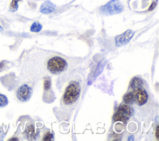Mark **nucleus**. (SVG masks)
<instances>
[{
    "instance_id": "nucleus-14",
    "label": "nucleus",
    "mask_w": 159,
    "mask_h": 141,
    "mask_svg": "<svg viewBox=\"0 0 159 141\" xmlns=\"http://www.w3.org/2000/svg\"><path fill=\"white\" fill-rule=\"evenodd\" d=\"M9 101L7 96L0 93V108L4 107L8 104Z\"/></svg>"
},
{
    "instance_id": "nucleus-16",
    "label": "nucleus",
    "mask_w": 159,
    "mask_h": 141,
    "mask_svg": "<svg viewBox=\"0 0 159 141\" xmlns=\"http://www.w3.org/2000/svg\"><path fill=\"white\" fill-rule=\"evenodd\" d=\"M51 87V80L48 78H47L44 80L43 81V88L45 91L50 89Z\"/></svg>"
},
{
    "instance_id": "nucleus-6",
    "label": "nucleus",
    "mask_w": 159,
    "mask_h": 141,
    "mask_svg": "<svg viewBox=\"0 0 159 141\" xmlns=\"http://www.w3.org/2000/svg\"><path fill=\"white\" fill-rule=\"evenodd\" d=\"M135 32L131 29H128L124 33L115 37V45L117 47H120L127 44L133 37Z\"/></svg>"
},
{
    "instance_id": "nucleus-8",
    "label": "nucleus",
    "mask_w": 159,
    "mask_h": 141,
    "mask_svg": "<svg viewBox=\"0 0 159 141\" xmlns=\"http://www.w3.org/2000/svg\"><path fill=\"white\" fill-rule=\"evenodd\" d=\"M56 9L55 5L50 1H45L40 7V12L42 14H48L53 12Z\"/></svg>"
},
{
    "instance_id": "nucleus-9",
    "label": "nucleus",
    "mask_w": 159,
    "mask_h": 141,
    "mask_svg": "<svg viewBox=\"0 0 159 141\" xmlns=\"http://www.w3.org/2000/svg\"><path fill=\"white\" fill-rule=\"evenodd\" d=\"M24 134L27 139L32 140L35 139L38 135V132L35 131V127L33 125H29L26 127L24 131Z\"/></svg>"
},
{
    "instance_id": "nucleus-4",
    "label": "nucleus",
    "mask_w": 159,
    "mask_h": 141,
    "mask_svg": "<svg viewBox=\"0 0 159 141\" xmlns=\"http://www.w3.org/2000/svg\"><path fill=\"white\" fill-rule=\"evenodd\" d=\"M134 112L133 108L128 104H122L117 109L113 116V120L115 122L120 121L125 122L128 121Z\"/></svg>"
},
{
    "instance_id": "nucleus-11",
    "label": "nucleus",
    "mask_w": 159,
    "mask_h": 141,
    "mask_svg": "<svg viewBox=\"0 0 159 141\" xmlns=\"http://www.w3.org/2000/svg\"><path fill=\"white\" fill-rule=\"evenodd\" d=\"M123 101L126 104H132L135 102V97L134 91H130L126 93L123 97Z\"/></svg>"
},
{
    "instance_id": "nucleus-15",
    "label": "nucleus",
    "mask_w": 159,
    "mask_h": 141,
    "mask_svg": "<svg viewBox=\"0 0 159 141\" xmlns=\"http://www.w3.org/2000/svg\"><path fill=\"white\" fill-rule=\"evenodd\" d=\"M104 60H103L102 61H101V63L98 65V66H97L96 68V70L95 71V73H94V77H96L99 74H100L101 73V71H102L103 70V68H104V66L105 65V63H104Z\"/></svg>"
},
{
    "instance_id": "nucleus-21",
    "label": "nucleus",
    "mask_w": 159,
    "mask_h": 141,
    "mask_svg": "<svg viewBox=\"0 0 159 141\" xmlns=\"http://www.w3.org/2000/svg\"><path fill=\"white\" fill-rule=\"evenodd\" d=\"M3 30V28L2 27V26L0 25V32H2Z\"/></svg>"
},
{
    "instance_id": "nucleus-17",
    "label": "nucleus",
    "mask_w": 159,
    "mask_h": 141,
    "mask_svg": "<svg viewBox=\"0 0 159 141\" xmlns=\"http://www.w3.org/2000/svg\"><path fill=\"white\" fill-rule=\"evenodd\" d=\"M53 137V135L50 132H47V134L44 135L43 140L45 141H50L51 140Z\"/></svg>"
},
{
    "instance_id": "nucleus-1",
    "label": "nucleus",
    "mask_w": 159,
    "mask_h": 141,
    "mask_svg": "<svg viewBox=\"0 0 159 141\" xmlns=\"http://www.w3.org/2000/svg\"><path fill=\"white\" fill-rule=\"evenodd\" d=\"M80 85L77 81L71 82L66 87L63 96V102L66 106L73 104L80 94Z\"/></svg>"
},
{
    "instance_id": "nucleus-7",
    "label": "nucleus",
    "mask_w": 159,
    "mask_h": 141,
    "mask_svg": "<svg viewBox=\"0 0 159 141\" xmlns=\"http://www.w3.org/2000/svg\"><path fill=\"white\" fill-rule=\"evenodd\" d=\"M133 91L134 93L135 102H136L139 106H142L147 102L148 100V94L143 87L139 88Z\"/></svg>"
},
{
    "instance_id": "nucleus-19",
    "label": "nucleus",
    "mask_w": 159,
    "mask_h": 141,
    "mask_svg": "<svg viewBox=\"0 0 159 141\" xmlns=\"http://www.w3.org/2000/svg\"><path fill=\"white\" fill-rule=\"evenodd\" d=\"M155 137L157 140H158L159 137V126L157 125L156 127V130H155Z\"/></svg>"
},
{
    "instance_id": "nucleus-12",
    "label": "nucleus",
    "mask_w": 159,
    "mask_h": 141,
    "mask_svg": "<svg viewBox=\"0 0 159 141\" xmlns=\"http://www.w3.org/2000/svg\"><path fill=\"white\" fill-rule=\"evenodd\" d=\"M42 29V25L39 22L32 23L30 27V30L32 32H39Z\"/></svg>"
},
{
    "instance_id": "nucleus-3",
    "label": "nucleus",
    "mask_w": 159,
    "mask_h": 141,
    "mask_svg": "<svg viewBox=\"0 0 159 141\" xmlns=\"http://www.w3.org/2000/svg\"><path fill=\"white\" fill-rule=\"evenodd\" d=\"M124 7L119 0H111L99 8V12L104 16H111L122 12Z\"/></svg>"
},
{
    "instance_id": "nucleus-18",
    "label": "nucleus",
    "mask_w": 159,
    "mask_h": 141,
    "mask_svg": "<svg viewBox=\"0 0 159 141\" xmlns=\"http://www.w3.org/2000/svg\"><path fill=\"white\" fill-rule=\"evenodd\" d=\"M157 4H158V1H157V0L153 1L152 3L151 4L149 8H148V11H151L153 10V9L156 7V6H157Z\"/></svg>"
},
{
    "instance_id": "nucleus-20",
    "label": "nucleus",
    "mask_w": 159,
    "mask_h": 141,
    "mask_svg": "<svg viewBox=\"0 0 159 141\" xmlns=\"http://www.w3.org/2000/svg\"><path fill=\"white\" fill-rule=\"evenodd\" d=\"M129 140H134V137L133 136V135H131V136H130L129 137V139H128Z\"/></svg>"
},
{
    "instance_id": "nucleus-10",
    "label": "nucleus",
    "mask_w": 159,
    "mask_h": 141,
    "mask_svg": "<svg viewBox=\"0 0 159 141\" xmlns=\"http://www.w3.org/2000/svg\"><path fill=\"white\" fill-rule=\"evenodd\" d=\"M143 80L140 78L135 76V77H134L130 81V87L133 91H134L139 88L143 87Z\"/></svg>"
},
{
    "instance_id": "nucleus-5",
    "label": "nucleus",
    "mask_w": 159,
    "mask_h": 141,
    "mask_svg": "<svg viewBox=\"0 0 159 141\" xmlns=\"http://www.w3.org/2000/svg\"><path fill=\"white\" fill-rule=\"evenodd\" d=\"M32 93V89L27 84H24L17 89L16 96L20 101L24 102L28 101L30 99Z\"/></svg>"
},
{
    "instance_id": "nucleus-2",
    "label": "nucleus",
    "mask_w": 159,
    "mask_h": 141,
    "mask_svg": "<svg viewBox=\"0 0 159 141\" xmlns=\"http://www.w3.org/2000/svg\"><path fill=\"white\" fill-rule=\"evenodd\" d=\"M47 67L50 73L57 75L66 70L68 63L65 59L60 57H54L48 61Z\"/></svg>"
},
{
    "instance_id": "nucleus-13",
    "label": "nucleus",
    "mask_w": 159,
    "mask_h": 141,
    "mask_svg": "<svg viewBox=\"0 0 159 141\" xmlns=\"http://www.w3.org/2000/svg\"><path fill=\"white\" fill-rule=\"evenodd\" d=\"M22 0H11L10 4H9V11L11 12H16L19 7L18 2Z\"/></svg>"
}]
</instances>
